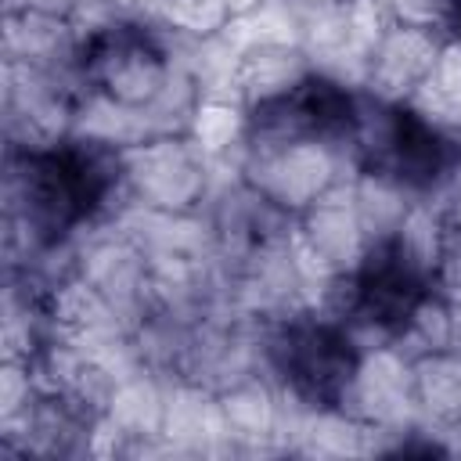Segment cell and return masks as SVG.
Here are the masks:
<instances>
[{"instance_id":"15","label":"cell","mask_w":461,"mask_h":461,"mask_svg":"<svg viewBox=\"0 0 461 461\" xmlns=\"http://www.w3.org/2000/svg\"><path fill=\"white\" fill-rule=\"evenodd\" d=\"M162 4L166 0H108V7L119 18H130V22H158L162 18Z\"/></svg>"},{"instance_id":"10","label":"cell","mask_w":461,"mask_h":461,"mask_svg":"<svg viewBox=\"0 0 461 461\" xmlns=\"http://www.w3.org/2000/svg\"><path fill=\"white\" fill-rule=\"evenodd\" d=\"M414 403L432 429L461 421V353L443 349L414 360Z\"/></svg>"},{"instance_id":"6","label":"cell","mask_w":461,"mask_h":461,"mask_svg":"<svg viewBox=\"0 0 461 461\" xmlns=\"http://www.w3.org/2000/svg\"><path fill=\"white\" fill-rule=\"evenodd\" d=\"M443 43L447 36L439 32L393 22L364 61L360 94L375 101H389V104H407L414 90L425 83V76L432 72Z\"/></svg>"},{"instance_id":"5","label":"cell","mask_w":461,"mask_h":461,"mask_svg":"<svg viewBox=\"0 0 461 461\" xmlns=\"http://www.w3.org/2000/svg\"><path fill=\"white\" fill-rule=\"evenodd\" d=\"M339 407L385 436L418 425L421 418L414 403V360L396 346L364 349Z\"/></svg>"},{"instance_id":"4","label":"cell","mask_w":461,"mask_h":461,"mask_svg":"<svg viewBox=\"0 0 461 461\" xmlns=\"http://www.w3.org/2000/svg\"><path fill=\"white\" fill-rule=\"evenodd\" d=\"M216 169L220 162H212L187 133L148 137L122 151L130 202L158 212H202Z\"/></svg>"},{"instance_id":"12","label":"cell","mask_w":461,"mask_h":461,"mask_svg":"<svg viewBox=\"0 0 461 461\" xmlns=\"http://www.w3.org/2000/svg\"><path fill=\"white\" fill-rule=\"evenodd\" d=\"M245 130H249V108L238 104V101H227V97H202L194 115H191V126H187V137L212 158V162H230V155L241 148L245 140Z\"/></svg>"},{"instance_id":"14","label":"cell","mask_w":461,"mask_h":461,"mask_svg":"<svg viewBox=\"0 0 461 461\" xmlns=\"http://www.w3.org/2000/svg\"><path fill=\"white\" fill-rule=\"evenodd\" d=\"M382 7L400 25H414V29H429V32L450 36L454 0H382Z\"/></svg>"},{"instance_id":"9","label":"cell","mask_w":461,"mask_h":461,"mask_svg":"<svg viewBox=\"0 0 461 461\" xmlns=\"http://www.w3.org/2000/svg\"><path fill=\"white\" fill-rule=\"evenodd\" d=\"M310 72H313V61L299 43H281V40L249 43L238 54L234 97L245 108H256V104H267V101L295 90Z\"/></svg>"},{"instance_id":"2","label":"cell","mask_w":461,"mask_h":461,"mask_svg":"<svg viewBox=\"0 0 461 461\" xmlns=\"http://www.w3.org/2000/svg\"><path fill=\"white\" fill-rule=\"evenodd\" d=\"M76 65L90 94L144 112L166 90L180 58H176V40L162 22L115 18L79 36Z\"/></svg>"},{"instance_id":"16","label":"cell","mask_w":461,"mask_h":461,"mask_svg":"<svg viewBox=\"0 0 461 461\" xmlns=\"http://www.w3.org/2000/svg\"><path fill=\"white\" fill-rule=\"evenodd\" d=\"M83 0H4V11H40V14H58L72 18Z\"/></svg>"},{"instance_id":"13","label":"cell","mask_w":461,"mask_h":461,"mask_svg":"<svg viewBox=\"0 0 461 461\" xmlns=\"http://www.w3.org/2000/svg\"><path fill=\"white\" fill-rule=\"evenodd\" d=\"M158 22L180 40H209L220 36L234 14L223 0H166Z\"/></svg>"},{"instance_id":"11","label":"cell","mask_w":461,"mask_h":461,"mask_svg":"<svg viewBox=\"0 0 461 461\" xmlns=\"http://www.w3.org/2000/svg\"><path fill=\"white\" fill-rule=\"evenodd\" d=\"M407 104L418 108L429 122H436L447 133L461 130V40L443 43L432 72L425 76V83L414 90Z\"/></svg>"},{"instance_id":"7","label":"cell","mask_w":461,"mask_h":461,"mask_svg":"<svg viewBox=\"0 0 461 461\" xmlns=\"http://www.w3.org/2000/svg\"><path fill=\"white\" fill-rule=\"evenodd\" d=\"M295 238L306 249V256L328 274H349L360 267L371 241H367L364 223L357 216L349 176L295 216Z\"/></svg>"},{"instance_id":"8","label":"cell","mask_w":461,"mask_h":461,"mask_svg":"<svg viewBox=\"0 0 461 461\" xmlns=\"http://www.w3.org/2000/svg\"><path fill=\"white\" fill-rule=\"evenodd\" d=\"M79 32L72 18L40 11H4V61L32 68H79Z\"/></svg>"},{"instance_id":"18","label":"cell","mask_w":461,"mask_h":461,"mask_svg":"<svg viewBox=\"0 0 461 461\" xmlns=\"http://www.w3.org/2000/svg\"><path fill=\"white\" fill-rule=\"evenodd\" d=\"M223 4L230 7V14H234V18H245V14H252L256 7H263L267 0H223Z\"/></svg>"},{"instance_id":"3","label":"cell","mask_w":461,"mask_h":461,"mask_svg":"<svg viewBox=\"0 0 461 461\" xmlns=\"http://www.w3.org/2000/svg\"><path fill=\"white\" fill-rule=\"evenodd\" d=\"M223 166L238 169L256 191L292 216L310 209L357 169L349 148L331 140H241Z\"/></svg>"},{"instance_id":"17","label":"cell","mask_w":461,"mask_h":461,"mask_svg":"<svg viewBox=\"0 0 461 461\" xmlns=\"http://www.w3.org/2000/svg\"><path fill=\"white\" fill-rule=\"evenodd\" d=\"M447 292V306H450V349L461 353V285L443 288Z\"/></svg>"},{"instance_id":"1","label":"cell","mask_w":461,"mask_h":461,"mask_svg":"<svg viewBox=\"0 0 461 461\" xmlns=\"http://www.w3.org/2000/svg\"><path fill=\"white\" fill-rule=\"evenodd\" d=\"M353 331L317 310L263 321V367L267 375L306 400L310 407H339L360 364Z\"/></svg>"}]
</instances>
